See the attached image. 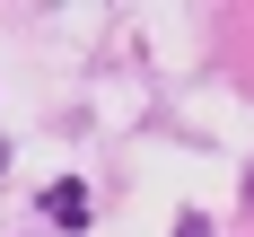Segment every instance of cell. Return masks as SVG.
<instances>
[{"label": "cell", "mask_w": 254, "mask_h": 237, "mask_svg": "<svg viewBox=\"0 0 254 237\" xmlns=\"http://www.w3.org/2000/svg\"><path fill=\"white\" fill-rule=\"evenodd\" d=\"M0 158H9V150H0Z\"/></svg>", "instance_id": "cell-3"}, {"label": "cell", "mask_w": 254, "mask_h": 237, "mask_svg": "<svg viewBox=\"0 0 254 237\" xmlns=\"http://www.w3.org/2000/svg\"><path fill=\"white\" fill-rule=\"evenodd\" d=\"M176 237H210V220H202V211H184V220H176Z\"/></svg>", "instance_id": "cell-2"}, {"label": "cell", "mask_w": 254, "mask_h": 237, "mask_svg": "<svg viewBox=\"0 0 254 237\" xmlns=\"http://www.w3.org/2000/svg\"><path fill=\"white\" fill-rule=\"evenodd\" d=\"M35 202H44V220H53V229H88V184H79V176H53Z\"/></svg>", "instance_id": "cell-1"}]
</instances>
